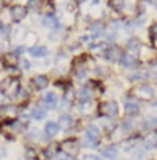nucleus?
I'll list each match as a JSON object with an SVG mask.
<instances>
[{"instance_id": "nucleus-1", "label": "nucleus", "mask_w": 157, "mask_h": 160, "mask_svg": "<svg viewBox=\"0 0 157 160\" xmlns=\"http://www.w3.org/2000/svg\"><path fill=\"white\" fill-rule=\"evenodd\" d=\"M31 123H25L19 119H8L2 120L0 123V132L8 139V142H16L17 139L23 137L25 131L28 129Z\"/></svg>"}, {"instance_id": "nucleus-2", "label": "nucleus", "mask_w": 157, "mask_h": 160, "mask_svg": "<svg viewBox=\"0 0 157 160\" xmlns=\"http://www.w3.org/2000/svg\"><path fill=\"white\" fill-rule=\"evenodd\" d=\"M73 114L77 119L88 122L97 114V102H76L73 106Z\"/></svg>"}, {"instance_id": "nucleus-3", "label": "nucleus", "mask_w": 157, "mask_h": 160, "mask_svg": "<svg viewBox=\"0 0 157 160\" xmlns=\"http://www.w3.org/2000/svg\"><path fill=\"white\" fill-rule=\"evenodd\" d=\"M59 149L68 157H78L82 154V145L78 136H68L59 140Z\"/></svg>"}, {"instance_id": "nucleus-4", "label": "nucleus", "mask_w": 157, "mask_h": 160, "mask_svg": "<svg viewBox=\"0 0 157 160\" xmlns=\"http://www.w3.org/2000/svg\"><path fill=\"white\" fill-rule=\"evenodd\" d=\"M51 76H48V74H45V72H36V74H33L29 79H28V86H29V89L34 92V94H42L43 91H46V89H49V86H51Z\"/></svg>"}, {"instance_id": "nucleus-5", "label": "nucleus", "mask_w": 157, "mask_h": 160, "mask_svg": "<svg viewBox=\"0 0 157 160\" xmlns=\"http://www.w3.org/2000/svg\"><path fill=\"white\" fill-rule=\"evenodd\" d=\"M97 114L111 117V119H117L120 116V106H119L117 100L103 99L100 102H97Z\"/></svg>"}, {"instance_id": "nucleus-6", "label": "nucleus", "mask_w": 157, "mask_h": 160, "mask_svg": "<svg viewBox=\"0 0 157 160\" xmlns=\"http://www.w3.org/2000/svg\"><path fill=\"white\" fill-rule=\"evenodd\" d=\"M59 92L56 89H46L40 94V97L37 99L40 105L49 112V111H56L57 109V103H59Z\"/></svg>"}, {"instance_id": "nucleus-7", "label": "nucleus", "mask_w": 157, "mask_h": 160, "mask_svg": "<svg viewBox=\"0 0 157 160\" xmlns=\"http://www.w3.org/2000/svg\"><path fill=\"white\" fill-rule=\"evenodd\" d=\"M93 123H96L100 131L105 134H113L116 129H117V123H116V119H111V117H106V116H102V114H96L93 119H91Z\"/></svg>"}, {"instance_id": "nucleus-8", "label": "nucleus", "mask_w": 157, "mask_h": 160, "mask_svg": "<svg viewBox=\"0 0 157 160\" xmlns=\"http://www.w3.org/2000/svg\"><path fill=\"white\" fill-rule=\"evenodd\" d=\"M131 96L136 100H143V102L153 100L154 99V88L148 83H139L137 86L133 88Z\"/></svg>"}, {"instance_id": "nucleus-9", "label": "nucleus", "mask_w": 157, "mask_h": 160, "mask_svg": "<svg viewBox=\"0 0 157 160\" xmlns=\"http://www.w3.org/2000/svg\"><path fill=\"white\" fill-rule=\"evenodd\" d=\"M119 152L120 149L117 143H100L97 148V154L103 160H117Z\"/></svg>"}, {"instance_id": "nucleus-10", "label": "nucleus", "mask_w": 157, "mask_h": 160, "mask_svg": "<svg viewBox=\"0 0 157 160\" xmlns=\"http://www.w3.org/2000/svg\"><path fill=\"white\" fill-rule=\"evenodd\" d=\"M20 105L16 102H6L0 105V120H8V119H17L19 116Z\"/></svg>"}, {"instance_id": "nucleus-11", "label": "nucleus", "mask_w": 157, "mask_h": 160, "mask_svg": "<svg viewBox=\"0 0 157 160\" xmlns=\"http://www.w3.org/2000/svg\"><path fill=\"white\" fill-rule=\"evenodd\" d=\"M26 54L31 57V59H36V60H40V59H46L51 56V49L46 46V45H40V43H36L33 46H29L26 49Z\"/></svg>"}, {"instance_id": "nucleus-12", "label": "nucleus", "mask_w": 157, "mask_h": 160, "mask_svg": "<svg viewBox=\"0 0 157 160\" xmlns=\"http://www.w3.org/2000/svg\"><path fill=\"white\" fill-rule=\"evenodd\" d=\"M22 139L25 140V143L28 145H37L40 146V139H42V129L37 128L36 125H29L28 129L25 131L23 137Z\"/></svg>"}, {"instance_id": "nucleus-13", "label": "nucleus", "mask_w": 157, "mask_h": 160, "mask_svg": "<svg viewBox=\"0 0 157 160\" xmlns=\"http://www.w3.org/2000/svg\"><path fill=\"white\" fill-rule=\"evenodd\" d=\"M88 34L97 42L99 39L105 37V34H106V25H105L102 20H97V19L93 20V22L88 25Z\"/></svg>"}, {"instance_id": "nucleus-14", "label": "nucleus", "mask_w": 157, "mask_h": 160, "mask_svg": "<svg viewBox=\"0 0 157 160\" xmlns=\"http://www.w3.org/2000/svg\"><path fill=\"white\" fill-rule=\"evenodd\" d=\"M123 111L126 117H136L140 114V102L136 100L133 96H128L123 100Z\"/></svg>"}, {"instance_id": "nucleus-15", "label": "nucleus", "mask_w": 157, "mask_h": 160, "mask_svg": "<svg viewBox=\"0 0 157 160\" xmlns=\"http://www.w3.org/2000/svg\"><path fill=\"white\" fill-rule=\"evenodd\" d=\"M108 43L105 42V40H97V42H94L89 48H88V54L93 57V59H102L103 60V57H105V52H106V49H108Z\"/></svg>"}, {"instance_id": "nucleus-16", "label": "nucleus", "mask_w": 157, "mask_h": 160, "mask_svg": "<svg viewBox=\"0 0 157 160\" xmlns=\"http://www.w3.org/2000/svg\"><path fill=\"white\" fill-rule=\"evenodd\" d=\"M125 51H122V48L116 45V43H113V45H109L108 46V49H106V52H105V57L103 60L108 63V65H116L119 63V60L122 57V54H123Z\"/></svg>"}, {"instance_id": "nucleus-17", "label": "nucleus", "mask_w": 157, "mask_h": 160, "mask_svg": "<svg viewBox=\"0 0 157 160\" xmlns=\"http://www.w3.org/2000/svg\"><path fill=\"white\" fill-rule=\"evenodd\" d=\"M42 131L49 140H56L60 136V132H62V128H60V125L56 120H46L43 128H42Z\"/></svg>"}, {"instance_id": "nucleus-18", "label": "nucleus", "mask_w": 157, "mask_h": 160, "mask_svg": "<svg viewBox=\"0 0 157 160\" xmlns=\"http://www.w3.org/2000/svg\"><path fill=\"white\" fill-rule=\"evenodd\" d=\"M46 116H48V111L39 102H31V105H29V119H31V122H42V120L46 119Z\"/></svg>"}, {"instance_id": "nucleus-19", "label": "nucleus", "mask_w": 157, "mask_h": 160, "mask_svg": "<svg viewBox=\"0 0 157 160\" xmlns=\"http://www.w3.org/2000/svg\"><path fill=\"white\" fill-rule=\"evenodd\" d=\"M8 8H9L11 19H13L14 23L23 22V20L26 19V16H28V9H26V6H23V5H20V3H14V5H11V6H8Z\"/></svg>"}, {"instance_id": "nucleus-20", "label": "nucleus", "mask_w": 157, "mask_h": 160, "mask_svg": "<svg viewBox=\"0 0 157 160\" xmlns=\"http://www.w3.org/2000/svg\"><path fill=\"white\" fill-rule=\"evenodd\" d=\"M117 65H120V68H123V69H134L137 66V57L129 52H123Z\"/></svg>"}, {"instance_id": "nucleus-21", "label": "nucleus", "mask_w": 157, "mask_h": 160, "mask_svg": "<svg viewBox=\"0 0 157 160\" xmlns=\"http://www.w3.org/2000/svg\"><path fill=\"white\" fill-rule=\"evenodd\" d=\"M40 23H42V26H43L45 29H48V31L56 29V28H59L60 25H62V22L57 19L56 14H51V16H42Z\"/></svg>"}, {"instance_id": "nucleus-22", "label": "nucleus", "mask_w": 157, "mask_h": 160, "mask_svg": "<svg viewBox=\"0 0 157 160\" xmlns=\"http://www.w3.org/2000/svg\"><path fill=\"white\" fill-rule=\"evenodd\" d=\"M48 40L51 42V43H59L62 40L66 37V31H65V26L63 25H60L59 28H56V29H51V31H48Z\"/></svg>"}, {"instance_id": "nucleus-23", "label": "nucleus", "mask_w": 157, "mask_h": 160, "mask_svg": "<svg viewBox=\"0 0 157 160\" xmlns=\"http://www.w3.org/2000/svg\"><path fill=\"white\" fill-rule=\"evenodd\" d=\"M2 60H3V63H5V68H9V66H17L19 65V60L20 57L13 51V49H8L6 52H3L2 56Z\"/></svg>"}, {"instance_id": "nucleus-24", "label": "nucleus", "mask_w": 157, "mask_h": 160, "mask_svg": "<svg viewBox=\"0 0 157 160\" xmlns=\"http://www.w3.org/2000/svg\"><path fill=\"white\" fill-rule=\"evenodd\" d=\"M126 51L125 52H129V54H133V56H136L140 52V49H142V42L139 37H129V39L126 40Z\"/></svg>"}, {"instance_id": "nucleus-25", "label": "nucleus", "mask_w": 157, "mask_h": 160, "mask_svg": "<svg viewBox=\"0 0 157 160\" xmlns=\"http://www.w3.org/2000/svg\"><path fill=\"white\" fill-rule=\"evenodd\" d=\"M134 122H133V117H126V119H123L120 123H117V129L119 131H122L123 134H131L133 131H134Z\"/></svg>"}, {"instance_id": "nucleus-26", "label": "nucleus", "mask_w": 157, "mask_h": 160, "mask_svg": "<svg viewBox=\"0 0 157 160\" xmlns=\"http://www.w3.org/2000/svg\"><path fill=\"white\" fill-rule=\"evenodd\" d=\"M148 77H149V71L145 69V68H139V69H134L129 74L128 79L131 80V82H142V80H146Z\"/></svg>"}, {"instance_id": "nucleus-27", "label": "nucleus", "mask_w": 157, "mask_h": 160, "mask_svg": "<svg viewBox=\"0 0 157 160\" xmlns=\"http://www.w3.org/2000/svg\"><path fill=\"white\" fill-rule=\"evenodd\" d=\"M40 12H42V16L56 14V5H54V2H53V0H43V2H42Z\"/></svg>"}, {"instance_id": "nucleus-28", "label": "nucleus", "mask_w": 157, "mask_h": 160, "mask_svg": "<svg viewBox=\"0 0 157 160\" xmlns=\"http://www.w3.org/2000/svg\"><path fill=\"white\" fill-rule=\"evenodd\" d=\"M73 106H74V103L73 102H69V100H65L60 97L59 99V103H57V112L62 114V112H73Z\"/></svg>"}, {"instance_id": "nucleus-29", "label": "nucleus", "mask_w": 157, "mask_h": 160, "mask_svg": "<svg viewBox=\"0 0 157 160\" xmlns=\"http://www.w3.org/2000/svg\"><path fill=\"white\" fill-rule=\"evenodd\" d=\"M142 146H143V149H146V151H153V149H156L157 148V136L156 134H151V136L145 137L143 143H142Z\"/></svg>"}, {"instance_id": "nucleus-30", "label": "nucleus", "mask_w": 157, "mask_h": 160, "mask_svg": "<svg viewBox=\"0 0 157 160\" xmlns=\"http://www.w3.org/2000/svg\"><path fill=\"white\" fill-rule=\"evenodd\" d=\"M19 69H20V72L23 74V72H28V71H31L33 68H34V63L31 62V59H28V57H20V60H19Z\"/></svg>"}, {"instance_id": "nucleus-31", "label": "nucleus", "mask_w": 157, "mask_h": 160, "mask_svg": "<svg viewBox=\"0 0 157 160\" xmlns=\"http://www.w3.org/2000/svg\"><path fill=\"white\" fill-rule=\"evenodd\" d=\"M13 19H11V12L8 6H3L0 9V25H11Z\"/></svg>"}, {"instance_id": "nucleus-32", "label": "nucleus", "mask_w": 157, "mask_h": 160, "mask_svg": "<svg viewBox=\"0 0 157 160\" xmlns=\"http://www.w3.org/2000/svg\"><path fill=\"white\" fill-rule=\"evenodd\" d=\"M77 40H78V43H80V46H82V48H83V46L89 48V46H91V45L96 42V40L93 39V37H91L88 32H82V34H80V36L77 37Z\"/></svg>"}, {"instance_id": "nucleus-33", "label": "nucleus", "mask_w": 157, "mask_h": 160, "mask_svg": "<svg viewBox=\"0 0 157 160\" xmlns=\"http://www.w3.org/2000/svg\"><path fill=\"white\" fill-rule=\"evenodd\" d=\"M42 2H43V0H28L26 5H25L26 9H28V12H40Z\"/></svg>"}, {"instance_id": "nucleus-34", "label": "nucleus", "mask_w": 157, "mask_h": 160, "mask_svg": "<svg viewBox=\"0 0 157 160\" xmlns=\"http://www.w3.org/2000/svg\"><path fill=\"white\" fill-rule=\"evenodd\" d=\"M157 126V117H146L143 120V128L145 129H154Z\"/></svg>"}, {"instance_id": "nucleus-35", "label": "nucleus", "mask_w": 157, "mask_h": 160, "mask_svg": "<svg viewBox=\"0 0 157 160\" xmlns=\"http://www.w3.org/2000/svg\"><path fill=\"white\" fill-rule=\"evenodd\" d=\"M11 49H13L19 57H23V56L26 54V49H28V48H26L23 43H20V45H13V46H11Z\"/></svg>"}, {"instance_id": "nucleus-36", "label": "nucleus", "mask_w": 157, "mask_h": 160, "mask_svg": "<svg viewBox=\"0 0 157 160\" xmlns=\"http://www.w3.org/2000/svg\"><path fill=\"white\" fill-rule=\"evenodd\" d=\"M78 159L80 160H103L99 154H94V152H85V154H80Z\"/></svg>"}, {"instance_id": "nucleus-37", "label": "nucleus", "mask_w": 157, "mask_h": 160, "mask_svg": "<svg viewBox=\"0 0 157 160\" xmlns=\"http://www.w3.org/2000/svg\"><path fill=\"white\" fill-rule=\"evenodd\" d=\"M109 3H111V6H113L116 11H123V5H125L123 0H111Z\"/></svg>"}, {"instance_id": "nucleus-38", "label": "nucleus", "mask_w": 157, "mask_h": 160, "mask_svg": "<svg viewBox=\"0 0 157 160\" xmlns=\"http://www.w3.org/2000/svg\"><path fill=\"white\" fill-rule=\"evenodd\" d=\"M149 37H151V40H157V23H154L149 28Z\"/></svg>"}, {"instance_id": "nucleus-39", "label": "nucleus", "mask_w": 157, "mask_h": 160, "mask_svg": "<svg viewBox=\"0 0 157 160\" xmlns=\"http://www.w3.org/2000/svg\"><path fill=\"white\" fill-rule=\"evenodd\" d=\"M54 160H69V157H68L66 154H63L62 151H59V154L54 157Z\"/></svg>"}, {"instance_id": "nucleus-40", "label": "nucleus", "mask_w": 157, "mask_h": 160, "mask_svg": "<svg viewBox=\"0 0 157 160\" xmlns=\"http://www.w3.org/2000/svg\"><path fill=\"white\" fill-rule=\"evenodd\" d=\"M3 71H5V63H3V60L0 57V74H3Z\"/></svg>"}, {"instance_id": "nucleus-41", "label": "nucleus", "mask_w": 157, "mask_h": 160, "mask_svg": "<svg viewBox=\"0 0 157 160\" xmlns=\"http://www.w3.org/2000/svg\"><path fill=\"white\" fill-rule=\"evenodd\" d=\"M99 5H100V0H91V6H93V8H96Z\"/></svg>"}, {"instance_id": "nucleus-42", "label": "nucleus", "mask_w": 157, "mask_h": 160, "mask_svg": "<svg viewBox=\"0 0 157 160\" xmlns=\"http://www.w3.org/2000/svg\"><path fill=\"white\" fill-rule=\"evenodd\" d=\"M69 160H80L78 157H69Z\"/></svg>"}, {"instance_id": "nucleus-43", "label": "nucleus", "mask_w": 157, "mask_h": 160, "mask_svg": "<svg viewBox=\"0 0 157 160\" xmlns=\"http://www.w3.org/2000/svg\"><path fill=\"white\" fill-rule=\"evenodd\" d=\"M3 8V0H0V9Z\"/></svg>"}, {"instance_id": "nucleus-44", "label": "nucleus", "mask_w": 157, "mask_h": 160, "mask_svg": "<svg viewBox=\"0 0 157 160\" xmlns=\"http://www.w3.org/2000/svg\"><path fill=\"white\" fill-rule=\"evenodd\" d=\"M76 2H77V3H82V2H85V0H76Z\"/></svg>"}, {"instance_id": "nucleus-45", "label": "nucleus", "mask_w": 157, "mask_h": 160, "mask_svg": "<svg viewBox=\"0 0 157 160\" xmlns=\"http://www.w3.org/2000/svg\"><path fill=\"white\" fill-rule=\"evenodd\" d=\"M0 123H2V120H0Z\"/></svg>"}, {"instance_id": "nucleus-46", "label": "nucleus", "mask_w": 157, "mask_h": 160, "mask_svg": "<svg viewBox=\"0 0 157 160\" xmlns=\"http://www.w3.org/2000/svg\"><path fill=\"white\" fill-rule=\"evenodd\" d=\"M0 160H2V159H0Z\"/></svg>"}]
</instances>
